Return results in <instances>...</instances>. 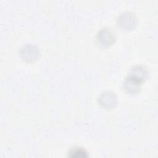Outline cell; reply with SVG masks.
Masks as SVG:
<instances>
[{"label": "cell", "mask_w": 158, "mask_h": 158, "mask_svg": "<svg viewBox=\"0 0 158 158\" xmlns=\"http://www.w3.org/2000/svg\"><path fill=\"white\" fill-rule=\"evenodd\" d=\"M148 70L144 66L135 65L130 70L128 77H130L142 83L148 78Z\"/></svg>", "instance_id": "obj_5"}, {"label": "cell", "mask_w": 158, "mask_h": 158, "mask_svg": "<svg viewBox=\"0 0 158 158\" xmlns=\"http://www.w3.org/2000/svg\"><path fill=\"white\" fill-rule=\"evenodd\" d=\"M118 25L124 30H131L137 23V19L135 14L131 12L122 13L117 19Z\"/></svg>", "instance_id": "obj_2"}, {"label": "cell", "mask_w": 158, "mask_h": 158, "mask_svg": "<svg viewBox=\"0 0 158 158\" xmlns=\"http://www.w3.org/2000/svg\"><path fill=\"white\" fill-rule=\"evenodd\" d=\"M40 51L38 48L31 44L23 46L19 51L20 57L25 62H31L36 60L39 57Z\"/></svg>", "instance_id": "obj_3"}, {"label": "cell", "mask_w": 158, "mask_h": 158, "mask_svg": "<svg viewBox=\"0 0 158 158\" xmlns=\"http://www.w3.org/2000/svg\"><path fill=\"white\" fill-rule=\"evenodd\" d=\"M98 102L99 104L105 109H112L117 103V97L115 94L112 91H104L99 95Z\"/></svg>", "instance_id": "obj_4"}, {"label": "cell", "mask_w": 158, "mask_h": 158, "mask_svg": "<svg viewBox=\"0 0 158 158\" xmlns=\"http://www.w3.org/2000/svg\"><path fill=\"white\" fill-rule=\"evenodd\" d=\"M141 82L133 79L130 77H127L123 83V89L129 94L138 93L141 89Z\"/></svg>", "instance_id": "obj_6"}, {"label": "cell", "mask_w": 158, "mask_h": 158, "mask_svg": "<svg viewBox=\"0 0 158 158\" xmlns=\"http://www.w3.org/2000/svg\"><path fill=\"white\" fill-rule=\"evenodd\" d=\"M96 40L99 46L108 47L114 43L115 40V33L110 28L104 27L97 33Z\"/></svg>", "instance_id": "obj_1"}, {"label": "cell", "mask_w": 158, "mask_h": 158, "mask_svg": "<svg viewBox=\"0 0 158 158\" xmlns=\"http://www.w3.org/2000/svg\"><path fill=\"white\" fill-rule=\"evenodd\" d=\"M88 152L82 148L74 146L69 151L68 156L72 158H85L88 156Z\"/></svg>", "instance_id": "obj_7"}]
</instances>
